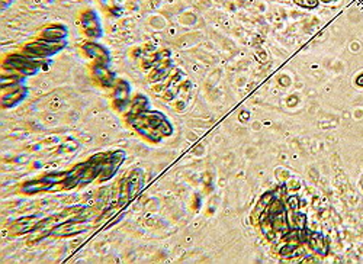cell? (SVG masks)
<instances>
[{
    "instance_id": "cell-1",
    "label": "cell",
    "mask_w": 363,
    "mask_h": 264,
    "mask_svg": "<svg viewBox=\"0 0 363 264\" xmlns=\"http://www.w3.org/2000/svg\"><path fill=\"white\" fill-rule=\"evenodd\" d=\"M127 124L151 144H160L163 138L171 136L174 132L171 122L165 113L153 109H148L137 118L128 119Z\"/></svg>"
},
{
    "instance_id": "cell-2",
    "label": "cell",
    "mask_w": 363,
    "mask_h": 264,
    "mask_svg": "<svg viewBox=\"0 0 363 264\" xmlns=\"http://www.w3.org/2000/svg\"><path fill=\"white\" fill-rule=\"evenodd\" d=\"M67 47L66 41L61 42H50L45 39H35L32 42H28L24 45L22 53L28 57H32L36 60H50L51 57L57 55Z\"/></svg>"
},
{
    "instance_id": "cell-3",
    "label": "cell",
    "mask_w": 363,
    "mask_h": 264,
    "mask_svg": "<svg viewBox=\"0 0 363 264\" xmlns=\"http://www.w3.org/2000/svg\"><path fill=\"white\" fill-rule=\"evenodd\" d=\"M44 61L45 60H36L25 55L24 53H19V54H9L3 60V67L13 68L18 73L24 74L25 77H31L38 74L44 68Z\"/></svg>"
},
{
    "instance_id": "cell-4",
    "label": "cell",
    "mask_w": 363,
    "mask_h": 264,
    "mask_svg": "<svg viewBox=\"0 0 363 264\" xmlns=\"http://www.w3.org/2000/svg\"><path fill=\"white\" fill-rule=\"evenodd\" d=\"M144 185V171L141 168H134L131 170L127 177L121 182V189H119V199L121 203L125 205L130 202L135 195L140 193L141 187Z\"/></svg>"
},
{
    "instance_id": "cell-5",
    "label": "cell",
    "mask_w": 363,
    "mask_h": 264,
    "mask_svg": "<svg viewBox=\"0 0 363 264\" xmlns=\"http://www.w3.org/2000/svg\"><path fill=\"white\" fill-rule=\"evenodd\" d=\"M132 100V86L130 84V81H127L125 79H119L116 86L112 89V95H111V103H112V107L124 115L128 107H130V103Z\"/></svg>"
},
{
    "instance_id": "cell-6",
    "label": "cell",
    "mask_w": 363,
    "mask_h": 264,
    "mask_svg": "<svg viewBox=\"0 0 363 264\" xmlns=\"http://www.w3.org/2000/svg\"><path fill=\"white\" fill-rule=\"evenodd\" d=\"M80 26L89 39H99L103 36V28L99 15L93 9H86L80 15Z\"/></svg>"
},
{
    "instance_id": "cell-7",
    "label": "cell",
    "mask_w": 363,
    "mask_h": 264,
    "mask_svg": "<svg viewBox=\"0 0 363 264\" xmlns=\"http://www.w3.org/2000/svg\"><path fill=\"white\" fill-rule=\"evenodd\" d=\"M125 151L124 150H115V151H111L108 153L106 158H105V163L102 167V171L99 174V179L98 182L103 183V182H108L111 180L119 170V167L122 165V163L125 161Z\"/></svg>"
},
{
    "instance_id": "cell-8",
    "label": "cell",
    "mask_w": 363,
    "mask_h": 264,
    "mask_svg": "<svg viewBox=\"0 0 363 264\" xmlns=\"http://www.w3.org/2000/svg\"><path fill=\"white\" fill-rule=\"evenodd\" d=\"M90 76H92V80L102 87V89H106V90H112L116 83H118V77L116 74L109 68V66H103V64H92L90 67Z\"/></svg>"
},
{
    "instance_id": "cell-9",
    "label": "cell",
    "mask_w": 363,
    "mask_h": 264,
    "mask_svg": "<svg viewBox=\"0 0 363 264\" xmlns=\"http://www.w3.org/2000/svg\"><path fill=\"white\" fill-rule=\"evenodd\" d=\"M82 50L84 53L86 57H89L90 60H93L95 64H103V66H109L111 63V53L109 50L99 44L96 39H89L86 42L82 44Z\"/></svg>"
},
{
    "instance_id": "cell-10",
    "label": "cell",
    "mask_w": 363,
    "mask_h": 264,
    "mask_svg": "<svg viewBox=\"0 0 363 264\" xmlns=\"http://www.w3.org/2000/svg\"><path fill=\"white\" fill-rule=\"evenodd\" d=\"M29 89L25 84H19L15 87L9 89H1V107L3 109H10L22 103L28 98Z\"/></svg>"
},
{
    "instance_id": "cell-11",
    "label": "cell",
    "mask_w": 363,
    "mask_h": 264,
    "mask_svg": "<svg viewBox=\"0 0 363 264\" xmlns=\"http://www.w3.org/2000/svg\"><path fill=\"white\" fill-rule=\"evenodd\" d=\"M67 35H68V29L61 24H51L45 28H42L39 31L38 38L39 39H45L50 42H61L66 41Z\"/></svg>"
},
{
    "instance_id": "cell-12",
    "label": "cell",
    "mask_w": 363,
    "mask_h": 264,
    "mask_svg": "<svg viewBox=\"0 0 363 264\" xmlns=\"http://www.w3.org/2000/svg\"><path fill=\"white\" fill-rule=\"evenodd\" d=\"M148 109H151V107H150V100H148V98H147L145 95H142V93L134 95V96H132L131 103H130L128 110L124 113V118H125V121L132 119V118H137V116H140L141 113L147 112Z\"/></svg>"
},
{
    "instance_id": "cell-13",
    "label": "cell",
    "mask_w": 363,
    "mask_h": 264,
    "mask_svg": "<svg viewBox=\"0 0 363 264\" xmlns=\"http://www.w3.org/2000/svg\"><path fill=\"white\" fill-rule=\"evenodd\" d=\"M89 228V224H84L79 219H70L66 221L60 225H57L51 234L53 235H57V237H70V235H74V234H80L84 230Z\"/></svg>"
},
{
    "instance_id": "cell-14",
    "label": "cell",
    "mask_w": 363,
    "mask_h": 264,
    "mask_svg": "<svg viewBox=\"0 0 363 264\" xmlns=\"http://www.w3.org/2000/svg\"><path fill=\"white\" fill-rule=\"evenodd\" d=\"M27 77L21 73H18L13 68L1 66V77H0V86L1 89H9V87H15L19 84H25Z\"/></svg>"
},
{
    "instance_id": "cell-15",
    "label": "cell",
    "mask_w": 363,
    "mask_h": 264,
    "mask_svg": "<svg viewBox=\"0 0 363 264\" xmlns=\"http://www.w3.org/2000/svg\"><path fill=\"white\" fill-rule=\"evenodd\" d=\"M170 71H171V61L170 60H166L163 63H159L157 66L153 68L151 74H150V81L151 83H160V81H165L166 79L170 76Z\"/></svg>"
},
{
    "instance_id": "cell-16",
    "label": "cell",
    "mask_w": 363,
    "mask_h": 264,
    "mask_svg": "<svg viewBox=\"0 0 363 264\" xmlns=\"http://www.w3.org/2000/svg\"><path fill=\"white\" fill-rule=\"evenodd\" d=\"M308 242H309L311 248H312L317 254H320V256H326V254H327V251H329V244H327L326 237H324L323 234L314 232L312 235H309Z\"/></svg>"
},
{
    "instance_id": "cell-17",
    "label": "cell",
    "mask_w": 363,
    "mask_h": 264,
    "mask_svg": "<svg viewBox=\"0 0 363 264\" xmlns=\"http://www.w3.org/2000/svg\"><path fill=\"white\" fill-rule=\"evenodd\" d=\"M273 199H275L273 192H267V193H264L263 196L259 199L257 205H256L254 213H256V215H259V216H262V215H263V212L267 209V206L272 203V200H273Z\"/></svg>"
},
{
    "instance_id": "cell-18",
    "label": "cell",
    "mask_w": 363,
    "mask_h": 264,
    "mask_svg": "<svg viewBox=\"0 0 363 264\" xmlns=\"http://www.w3.org/2000/svg\"><path fill=\"white\" fill-rule=\"evenodd\" d=\"M298 6L305 7V9H314L318 6V0H294Z\"/></svg>"
},
{
    "instance_id": "cell-19",
    "label": "cell",
    "mask_w": 363,
    "mask_h": 264,
    "mask_svg": "<svg viewBox=\"0 0 363 264\" xmlns=\"http://www.w3.org/2000/svg\"><path fill=\"white\" fill-rule=\"evenodd\" d=\"M305 222H307V218H305V215H302V213H298L297 216H295V222L292 224V227L295 225V228H297V230H305Z\"/></svg>"
},
{
    "instance_id": "cell-20",
    "label": "cell",
    "mask_w": 363,
    "mask_h": 264,
    "mask_svg": "<svg viewBox=\"0 0 363 264\" xmlns=\"http://www.w3.org/2000/svg\"><path fill=\"white\" fill-rule=\"evenodd\" d=\"M289 209H292V211H297L298 206H299V200H298L297 196H291L289 198Z\"/></svg>"
},
{
    "instance_id": "cell-21",
    "label": "cell",
    "mask_w": 363,
    "mask_h": 264,
    "mask_svg": "<svg viewBox=\"0 0 363 264\" xmlns=\"http://www.w3.org/2000/svg\"><path fill=\"white\" fill-rule=\"evenodd\" d=\"M12 1H13V0H1V10H3V9H7V7L12 4Z\"/></svg>"
},
{
    "instance_id": "cell-22",
    "label": "cell",
    "mask_w": 363,
    "mask_h": 264,
    "mask_svg": "<svg viewBox=\"0 0 363 264\" xmlns=\"http://www.w3.org/2000/svg\"><path fill=\"white\" fill-rule=\"evenodd\" d=\"M356 84H358V86H363V73L356 79Z\"/></svg>"
},
{
    "instance_id": "cell-23",
    "label": "cell",
    "mask_w": 363,
    "mask_h": 264,
    "mask_svg": "<svg viewBox=\"0 0 363 264\" xmlns=\"http://www.w3.org/2000/svg\"><path fill=\"white\" fill-rule=\"evenodd\" d=\"M323 1H331V0H323Z\"/></svg>"
}]
</instances>
